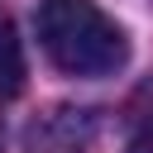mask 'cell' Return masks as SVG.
<instances>
[{"label":"cell","mask_w":153,"mask_h":153,"mask_svg":"<svg viewBox=\"0 0 153 153\" xmlns=\"http://www.w3.org/2000/svg\"><path fill=\"white\" fill-rule=\"evenodd\" d=\"M24 91V43L10 19H0V100Z\"/></svg>","instance_id":"2"},{"label":"cell","mask_w":153,"mask_h":153,"mask_svg":"<svg viewBox=\"0 0 153 153\" xmlns=\"http://www.w3.org/2000/svg\"><path fill=\"white\" fill-rule=\"evenodd\" d=\"M124 153H153V124H143V129L129 139V148H124Z\"/></svg>","instance_id":"3"},{"label":"cell","mask_w":153,"mask_h":153,"mask_svg":"<svg viewBox=\"0 0 153 153\" xmlns=\"http://www.w3.org/2000/svg\"><path fill=\"white\" fill-rule=\"evenodd\" d=\"M0 143H5V129H0Z\"/></svg>","instance_id":"4"},{"label":"cell","mask_w":153,"mask_h":153,"mask_svg":"<svg viewBox=\"0 0 153 153\" xmlns=\"http://www.w3.org/2000/svg\"><path fill=\"white\" fill-rule=\"evenodd\" d=\"M33 29L48 62L67 76H110L129 57L124 29L96 0H43Z\"/></svg>","instance_id":"1"}]
</instances>
